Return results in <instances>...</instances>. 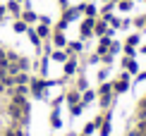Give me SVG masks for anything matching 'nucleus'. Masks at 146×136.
Instances as JSON below:
<instances>
[{
  "label": "nucleus",
  "mask_w": 146,
  "mask_h": 136,
  "mask_svg": "<svg viewBox=\"0 0 146 136\" xmlns=\"http://www.w3.org/2000/svg\"><path fill=\"white\" fill-rule=\"evenodd\" d=\"M122 67H125V72H129V74H137L139 72V62L134 57H125L122 60Z\"/></svg>",
  "instance_id": "obj_9"
},
{
  "label": "nucleus",
  "mask_w": 146,
  "mask_h": 136,
  "mask_svg": "<svg viewBox=\"0 0 146 136\" xmlns=\"http://www.w3.org/2000/svg\"><path fill=\"white\" fill-rule=\"evenodd\" d=\"M96 100V93H94V91H84V96H82V105H84V108H86V105H91V103H94Z\"/></svg>",
  "instance_id": "obj_11"
},
{
  "label": "nucleus",
  "mask_w": 146,
  "mask_h": 136,
  "mask_svg": "<svg viewBox=\"0 0 146 136\" xmlns=\"http://www.w3.org/2000/svg\"><path fill=\"white\" fill-rule=\"evenodd\" d=\"M67 57H70V55L65 53V50H53V53H50V60H55V62H60V65H62Z\"/></svg>",
  "instance_id": "obj_10"
},
{
  "label": "nucleus",
  "mask_w": 146,
  "mask_h": 136,
  "mask_svg": "<svg viewBox=\"0 0 146 136\" xmlns=\"http://www.w3.org/2000/svg\"><path fill=\"white\" fill-rule=\"evenodd\" d=\"M82 136H86V134H82Z\"/></svg>",
  "instance_id": "obj_33"
},
{
  "label": "nucleus",
  "mask_w": 146,
  "mask_h": 136,
  "mask_svg": "<svg viewBox=\"0 0 146 136\" xmlns=\"http://www.w3.org/2000/svg\"><path fill=\"white\" fill-rule=\"evenodd\" d=\"M106 3H110V0H106Z\"/></svg>",
  "instance_id": "obj_32"
},
{
  "label": "nucleus",
  "mask_w": 146,
  "mask_h": 136,
  "mask_svg": "<svg viewBox=\"0 0 146 136\" xmlns=\"http://www.w3.org/2000/svg\"><path fill=\"white\" fill-rule=\"evenodd\" d=\"M22 22H27V24H34L38 17H36V12H31V10H27V12H22V17H19Z\"/></svg>",
  "instance_id": "obj_15"
},
{
  "label": "nucleus",
  "mask_w": 146,
  "mask_h": 136,
  "mask_svg": "<svg viewBox=\"0 0 146 136\" xmlns=\"http://www.w3.org/2000/svg\"><path fill=\"white\" fill-rule=\"evenodd\" d=\"M36 34H38L41 38H50V24H38Z\"/></svg>",
  "instance_id": "obj_13"
},
{
  "label": "nucleus",
  "mask_w": 146,
  "mask_h": 136,
  "mask_svg": "<svg viewBox=\"0 0 146 136\" xmlns=\"http://www.w3.org/2000/svg\"><path fill=\"white\" fill-rule=\"evenodd\" d=\"M94 34L96 36H113V29L108 26V22L101 17V19H96V24H94Z\"/></svg>",
  "instance_id": "obj_5"
},
{
  "label": "nucleus",
  "mask_w": 146,
  "mask_h": 136,
  "mask_svg": "<svg viewBox=\"0 0 146 136\" xmlns=\"http://www.w3.org/2000/svg\"><path fill=\"white\" fill-rule=\"evenodd\" d=\"M12 29H15L17 34H27V29H29V24H27V22H22V19H17L15 24H12Z\"/></svg>",
  "instance_id": "obj_16"
},
{
  "label": "nucleus",
  "mask_w": 146,
  "mask_h": 136,
  "mask_svg": "<svg viewBox=\"0 0 146 136\" xmlns=\"http://www.w3.org/2000/svg\"><path fill=\"white\" fill-rule=\"evenodd\" d=\"M50 38H53V43H55L58 48H65V46H67V38H65V31H60V29H55V31L50 34Z\"/></svg>",
  "instance_id": "obj_8"
},
{
  "label": "nucleus",
  "mask_w": 146,
  "mask_h": 136,
  "mask_svg": "<svg viewBox=\"0 0 146 136\" xmlns=\"http://www.w3.org/2000/svg\"><path fill=\"white\" fill-rule=\"evenodd\" d=\"M137 50H134V46H125V57H134Z\"/></svg>",
  "instance_id": "obj_24"
},
{
  "label": "nucleus",
  "mask_w": 146,
  "mask_h": 136,
  "mask_svg": "<svg viewBox=\"0 0 146 136\" xmlns=\"http://www.w3.org/2000/svg\"><path fill=\"white\" fill-rule=\"evenodd\" d=\"M134 81L139 84V81H146V72H137V79H134Z\"/></svg>",
  "instance_id": "obj_27"
},
{
  "label": "nucleus",
  "mask_w": 146,
  "mask_h": 136,
  "mask_svg": "<svg viewBox=\"0 0 146 136\" xmlns=\"http://www.w3.org/2000/svg\"><path fill=\"white\" fill-rule=\"evenodd\" d=\"M110 43H113V36H101L98 48H96V55H98V57H103V55L110 50Z\"/></svg>",
  "instance_id": "obj_6"
},
{
  "label": "nucleus",
  "mask_w": 146,
  "mask_h": 136,
  "mask_svg": "<svg viewBox=\"0 0 146 136\" xmlns=\"http://www.w3.org/2000/svg\"><path fill=\"white\" fill-rule=\"evenodd\" d=\"M127 88H129V72H122L113 81V93H125Z\"/></svg>",
  "instance_id": "obj_3"
},
{
  "label": "nucleus",
  "mask_w": 146,
  "mask_h": 136,
  "mask_svg": "<svg viewBox=\"0 0 146 136\" xmlns=\"http://www.w3.org/2000/svg\"><path fill=\"white\" fill-rule=\"evenodd\" d=\"M62 72H65V77H72V74L77 72V60L74 57H67L62 62Z\"/></svg>",
  "instance_id": "obj_7"
},
{
  "label": "nucleus",
  "mask_w": 146,
  "mask_h": 136,
  "mask_svg": "<svg viewBox=\"0 0 146 136\" xmlns=\"http://www.w3.org/2000/svg\"><path fill=\"white\" fill-rule=\"evenodd\" d=\"M50 127H53V129H60V112H58V108H53V115H50Z\"/></svg>",
  "instance_id": "obj_17"
},
{
  "label": "nucleus",
  "mask_w": 146,
  "mask_h": 136,
  "mask_svg": "<svg viewBox=\"0 0 146 136\" xmlns=\"http://www.w3.org/2000/svg\"><path fill=\"white\" fill-rule=\"evenodd\" d=\"M139 41H141V34H132L129 38H127V43H125V46H137Z\"/></svg>",
  "instance_id": "obj_21"
},
{
  "label": "nucleus",
  "mask_w": 146,
  "mask_h": 136,
  "mask_svg": "<svg viewBox=\"0 0 146 136\" xmlns=\"http://www.w3.org/2000/svg\"><path fill=\"white\" fill-rule=\"evenodd\" d=\"M27 34H29V41H31V43H34V46H36V48H38V46H41V36H38V34H36V31H34V29H27Z\"/></svg>",
  "instance_id": "obj_18"
},
{
  "label": "nucleus",
  "mask_w": 146,
  "mask_h": 136,
  "mask_svg": "<svg viewBox=\"0 0 146 136\" xmlns=\"http://www.w3.org/2000/svg\"><path fill=\"white\" fill-rule=\"evenodd\" d=\"M94 24H96L94 17H86V19L82 22V26H79V36H82V38H91V36H94Z\"/></svg>",
  "instance_id": "obj_4"
},
{
  "label": "nucleus",
  "mask_w": 146,
  "mask_h": 136,
  "mask_svg": "<svg viewBox=\"0 0 146 136\" xmlns=\"http://www.w3.org/2000/svg\"><path fill=\"white\" fill-rule=\"evenodd\" d=\"M29 91L34 93V98L43 100L46 98V79H31V81H29Z\"/></svg>",
  "instance_id": "obj_2"
},
{
  "label": "nucleus",
  "mask_w": 146,
  "mask_h": 136,
  "mask_svg": "<svg viewBox=\"0 0 146 136\" xmlns=\"http://www.w3.org/2000/svg\"><path fill=\"white\" fill-rule=\"evenodd\" d=\"M144 3H146V0H144Z\"/></svg>",
  "instance_id": "obj_34"
},
{
  "label": "nucleus",
  "mask_w": 146,
  "mask_h": 136,
  "mask_svg": "<svg viewBox=\"0 0 146 136\" xmlns=\"http://www.w3.org/2000/svg\"><path fill=\"white\" fill-rule=\"evenodd\" d=\"M70 108H72V117H79V115H82V110H84V105H82V100H79L77 105H70Z\"/></svg>",
  "instance_id": "obj_22"
},
{
  "label": "nucleus",
  "mask_w": 146,
  "mask_h": 136,
  "mask_svg": "<svg viewBox=\"0 0 146 136\" xmlns=\"http://www.w3.org/2000/svg\"><path fill=\"white\" fill-rule=\"evenodd\" d=\"M141 55H146V46H144V48H141Z\"/></svg>",
  "instance_id": "obj_30"
},
{
  "label": "nucleus",
  "mask_w": 146,
  "mask_h": 136,
  "mask_svg": "<svg viewBox=\"0 0 146 136\" xmlns=\"http://www.w3.org/2000/svg\"><path fill=\"white\" fill-rule=\"evenodd\" d=\"M94 131H96V124H94V122H89V124L84 127V134H86V136H91Z\"/></svg>",
  "instance_id": "obj_25"
},
{
  "label": "nucleus",
  "mask_w": 146,
  "mask_h": 136,
  "mask_svg": "<svg viewBox=\"0 0 146 136\" xmlns=\"http://www.w3.org/2000/svg\"><path fill=\"white\" fill-rule=\"evenodd\" d=\"M65 100H67L70 105H77L79 100H82V96H79V91L74 88V91H70V93H67V96H65Z\"/></svg>",
  "instance_id": "obj_14"
},
{
  "label": "nucleus",
  "mask_w": 146,
  "mask_h": 136,
  "mask_svg": "<svg viewBox=\"0 0 146 136\" xmlns=\"http://www.w3.org/2000/svg\"><path fill=\"white\" fill-rule=\"evenodd\" d=\"M15 3H24V0H15Z\"/></svg>",
  "instance_id": "obj_31"
},
{
  "label": "nucleus",
  "mask_w": 146,
  "mask_h": 136,
  "mask_svg": "<svg viewBox=\"0 0 146 136\" xmlns=\"http://www.w3.org/2000/svg\"><path fill=\"white\" fill-rule=\"evenodd\" d=\"M77 91H79V93H84V91H86V79H84V77H79V81H77Z\"/></svg>",
  "instance_id": "obj_23"
},
{
  "label": "nucleus",
  "mask_w": 146,
  "mask_h": 136,
  "mask_svg": "<svg viewBox=\"0 0 146 136\" xmlns=\"http://www.w3.org/2000/svg\"><path fill=\"white\" fill-rule=\"evenodd\" d=\"M98 96H101V108H108L113 103V81H101Z\"/></svg>",
  "instance_id": "obj_1"
},
{
  "label": "nucleus",
  "mask_w": 146,
  "mask_h": 136,
  "mask_svg": "<svg viewBox=\"0 0 146 136\" xmlns=\"http://www.w3.org/2000/svg\"><path fill=\"white\" fill-rule=\"evenodd\" d=\"M82 12H84V15H86V17H96V5H82Z\"/></svg>",
  "instance_id": "obj_19"
},
{
  "label": "nucleus",
  "mask_w": 146,
  "mask_h": 136,
  "mask_svg": "<svg viewBox=\"0 0 146 136\" xmlns=\"http://www.w3.org/2000/svg\"><path fill=\"white\" fill-rule=\"evenodd\" d=\"M106 77H108V67H106V69H101V72H98V81H106Z\"/></svg>",
  "instance_id": "obj_26"
},
{
  "label": "nucleus",
  "mask_w": 146,
  "mask_h": 136,
  "mask_svg": "<svg viewBox=\"0 0 146 136\" xmlns=\"http://www.w3.org/2000/svg\"><path fill=\"white\" fill-rule=\"evenodd\" d=\"M58 3H60V10H67V5H70L67 0H58Z\"/></svg>",
  "instance_id": "obj_28"
},
{
  "label": "nucleus",
  "mask_w": 146,
  "mask_h": 136,
  "mask_svg": "<svg viewBox=\"0 0 146 136\" xmlns=\"http://www.w3.org/2000/svg\"><path fill=\"white\" fill-rule=\"evenodd\" d=\"M82 46H84V43H79V41H67V46H65V48H67V55H74V53H79V50H82Z\"/></svg>",
  "instance_id": "obj_12"
},
{
  "label": "nucleus",
  "mask_w": 146,
  "mask_h": 136,
  "mask_svg": "<svg viewBox=\"0 0 146 136\" xmlns=\"http://www.w3.org/2000/svg\"><path fill=\"white\" fill-rule=\"evenodd\" d=\"M3 15H5V7H3V5H0V19H3Z\"/></svg>",
  "instance_id": "obj_29"
},
{
  "label": "nucleus",
  "mask_w": 146,
  "mask_h": 136,
  "mask_svg": "<svg viewBox=\"0 0 146 136\" xmlns=\"http://www.w3.org/2000/svg\"><path fill=\"white\" fill-rule=\"evenodd\" d=\"M7 10H10L12 15H15V17H19V3H15V0H10V3H7Z\"/></svg>",
  "instance_id": "obj_20"
}]
</instances>
